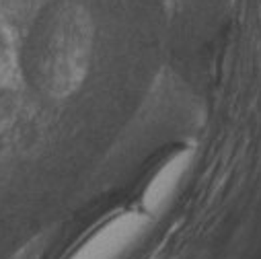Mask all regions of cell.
<instances>
[{
    "mask_svg": "<svg viewBox=\"0 0 261 259\" xmlns=\"http://www.w3.org/2000/svg\"><path fill=\"white\" fill-rule=\"evenodd\" d=\"M150 224L144 212H119L95 228L68 259H119L132 249Z\"/></svg>",
    "mask_w": 261,
    "mask_h": 259,
    "instance_id": "7a4b0ae2",
    "label": "cell"
},
{
    "mask_svg": "<svg viewBox=\"0 0 261 259\" xmlns=\"http://www.w3.org/2000/svg\"><path fill=\"white\" fill-rule=\"evenodd\" d=\"M91 60V27L83 13H66L45 49V85L54 95H70L87 76Z\"/></svg>",
    "mask_w": 261,
    "mask_h": 259,
    "instance_id": "6da1fadb",
    "label": "cell"
},
{
    "mask_svg": "<svg viewBox=\"0 0 261 259\" xmlns=\"http://www.w3.org/2000/svg\"><path fill=\"white\" fill-rule=\"evenodd\" d=\"M193 161H195V150L187 146L175 150L161 163V167L152 173V177L148 179L142 191V212L146 216L150 218L159 216L169 208V204L179 193Z\"/></svg>",
    "mask_w": 261,
    "mask_h": 259,
    "instance_id": "3957f363",
    "label": "cell"
}]
</instances>
